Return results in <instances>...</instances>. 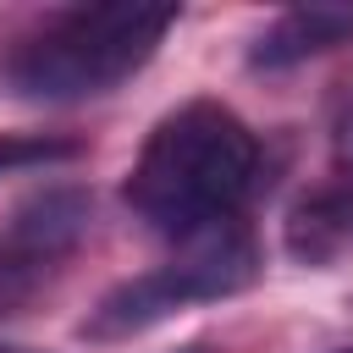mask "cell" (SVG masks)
<instances>
[{
	"mask_svg": "<svg viewBox=\"0 0 353 353\" xmlns=\"http://www.w3.org/2000/svg\"><path fill=\"white\" fill-rule=\"evenodd\" d=\"M176 353H210V347H204V342H193V347H176Z\"/></svg>",
	"mask_w": 353,
	"mask_h": 353,
	"instance_id": "cell-9",
	"label": "cell"
},
{
	"mask_svg": "<svg viewBox=\"0 0 353 353\" xmlns=\"http://www.w3.org/2000/svg\"><path fill=\"white\" fill-rule=\"evenodd\" d=\"M77 149H83V143H77V138H61V132H6V138H0V176L77 160Z\"/></svg>",
	"mask_w": 353,
	"mask_h": 353,
	"instance_id": "cell-7",
	"label": "cell"
},
{
	"mask_svg": "<svg viewBox=\"0 0 353 353\" xmlns=\"http://www.w3.org/2000/svg\"><path fill=\"white\" fill-rule=\"evenodd\" d=\"M281 248L309 270H331L353 259V176H331L309 188L281 221Z\"/></svg>",
	"mask_w": 353,
	"mask_h": 353,
	"instance_id": "cell-5",
	"label": "cell"
},
{
	"mask_svg": "<svg viewBox=\"0 0 353 353\" xmlns=\"http://www.w3.org/2000/svg\"><path fill=\"white\" fill-rule=\"evenodd\" d=\"M259 138L221 99H188L154 121L127 171V204L160 237H193L221 221H243L259 193Z\"/></svg>",
	"mask_w": 353,
	"mask_h": 353,
	"instance_id": "cell-1",
	"label": "cell"
},
{
	"mask_svg": "<svg viewBox=\"0 0 353 353\" xmlns=\"http://www.w3.org/2000/svg\"><path fill=\"white\" fill-rule=\"evenodd\" d=\"M88 226H94V199L77 182L44 188L11 210V221L0 226V325L22 320L66 276Z\"/></svg>",
	"mask_w": 353,
	"mask_h": 353,
	"instance_id": "cell-4",
	"label": "cell"
},
{
	"mask_svg": "<svg viewBox=\"0 0 353 353\" xmlns=\"http://www.w3.org/2000/svg\"><path fill=\"white\" fill-rule=\"evenodd\" d=\"M331 154H336V171L353 176V88L336 99L331 110Z\"/></svg>",
	"mask_w": 353,
	"mask_h": 353,
	"instance_id": "cell-8",
	"label": "cell"
},
{
	"mask_svg": "<svg viewBox=\"0 0 353 353\" xmlns=\"http://www.w3.org/2000/svg\"><path fill=\"white\" fill-rule=\"evenodd\" d=\"M336 44H353V6H298V11H281L254 39L248 66L281 72V66H298V61L325 55Z\"/></svg>",
	"mask_w": 353,
	"mask_h": 353,
	"instance_id": "cell-6",
	"label": "cell"
},
{
	"mask_svg": "<svg viewBox=\"0 0 353 353\" xmlns=\"http://www.w3.org/2000/svg\"><path fill=\"white\" fill-rule=\"evenodd\" d=\"M171 28H176V6H132V0L66 6L6 50L0 88L44 105L110 94L154 61Z\"/></svg>",
	"mask_w": 353,
	"mask_h": 353,
	"instance_id": "cell-2",
	"label": "cell"
},
{
	"mask_svg": "<svg viewBox=\"0 0 353 353\" xmlns=\"http://www.w3.org/2000/svg\"><path fill=\"white\" fill-rule=\"evenodd\" d=\"M254 276H259V248H254L248 226L243 221L204 226L193 237H176V254L165 265L110 287L88 309L83 336L88 342H127V336L171 320L188 303H215V298H232V292L254 287Z\"/></svg>",
	"mask_w": 353,
	"mask_h": 353,
	"instance_id": "cell-3",
	"label": "cell"
},
{
	"mask_svg": "<svg viewBox=\"0 0 353 353\" xmlns=\"http://www.w3.org/2000/svg\"><path fill=\"white\" fill-rule=\"evenodd\" d=\"M0 353H33V347H6V342H0Z\"/></svg>",
	"mask_w": 353,
	"mask_h": 353,
	"instance_id": "cell-10",
	"label": "cell"
},
{
	"mask_svg": "<svg viewBox=\"0 0 353 353\" xmlns=\"http://www.w3.org/2000/svg\"><path fill=\"white\" fill-rule=\"evenodd\" d=\"M331 353H353V347H331Z\"/></svg>",
	"mask_w": 353,
	"mask_h": 353,
	"instance_id": "cell-11",
	"label": "cell"
}]
</instances>
